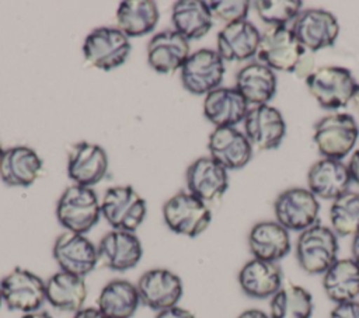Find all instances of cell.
Here are the masks:
<instances>
[{
	"label": "cell",
	"instance_id": "4",
	"mask_svg": "<svg viewBox=\"0 0 359 318\" xmlns=\"http://www.w3.org/2000/svg\"><path fill=\"white\" fill-rule=\"evenodd\" d=\"M101 203L93 188L70 185L60 195L56 205V217L66 231L86 234L100 220Z\"/></svg>",
	"mask_w": 359,
	"mask_h": 318
},
{
	"label": "cell",
	"instance_id": "10",
	"mask_svg": "<svg viewBox=\"0 0 359 318\" xmlns=\"http://www.w3.org/2000/svg\"><path fill=\"white\" fill-rule=\"evenodd\" d=\"M226 73L224 60L217 50L202 48L192 52L181 67V81L194 95H206L220 87Z\"/></svg>",
	"mask_w": 359,
	"mask_h": 318
},
{
	"label": "cell",
	"instance_id": "19",
	"mask_svg": "<svg viewBox=\"0 0 359 318\" xmlns=\"http://www.w3.org/2000/svg\"><path fill=\"white\" fill-rule=\"evenodd\" d=\"M352 179L342 160L320 158L307 172V189L324 200H335L351 191Z\"/></svg>",
	"mask_w": 359,
	"mask_h": 318
},
{
	"label": "cell",
	"instance_id": "29",
	"mask_svg": "<svg viewBox=\"0 0 359 318\" xmlns=\"http://www.w3.org/2000/svg\"><path fill=\"white\" fill-rule=\"evenodd\" d=\"M325 296L335 304L359 298V266L352 258L337 259L323 275Z\"/></svg>",
	"mask_w": 359,
	"mask_h": 318
},
{
	"label": "cell",
	"instance_id": "44",
	"mask_svg": "<svg viewBox=\"0 0 359 318\" xmlns=\"http://www.w3.org/2000/svg\"><path fill=\"white\" fill-rule=\"evenodd\" d=\"M351 102L353 104V106H355L356 111L359 112V83H358L356 87H355V91H353V95H352Z\"/></svg>",
	"mask_w": 359,
	"mask_h": 318
},
{
	"label": "cell",
	"instance_id": "1",
	"mask_svg": "<svg viewBox=\"0 0 359 318\" xmlns=\"http://www.w3.org/2000/svg\"><path fill=\"white\" fill-rule=\"evenodd\" d=\"M359 125L351 113L334 112L320 118L314 125L313 141L323 158L344 160L355 150Z\"/></svg>",
	"mask_w": 359,
	"mask_h": 318
},
{
	"label": "cell",
	"instance_id": "26",
	"mask_svg": "<svg viewBox=\"0 0 359 318\" xmlns=\"http://www.w3.org/2000/svg\"><path fill=\"white\" fill-rule=\"evenodd\" d=\"M42 158L28 146L6 148L0 158V178L8 186L28 188L42 171Z\"/></svg>",
	"mask_w": 359,
	"mask_h": 318
},
{
	"label": "cell",
	"instance_id": "46",
	"mask_svg": "<svg viewBox=\"0 0 359 318\" xmlns=\"http://www.w3.org/2000/svg\"><path fill=\"white\" fill-rule=\"evenodd\" d=\"M3 153H4V148H3V143H1V140H0V158H1Z\"/></svg>",
	"mask_w": 359,
	"mask_h": 318
},
{
	"label": "cell",
	"instance_id": "33",
	"mask_svg": "<svg viewBox=\"0 0 359 318\" xmlns=\"http://www.w3.org/2000/svg\"><path fill=\"white\" fill-rule=\"evenodd\" d=\"M314 303L310 291L299 284H286L271 297V318H311Z\"/></svg>",
	"mask_w": 359,
	"mask_h": 318
},
{
	"label": "cell",
	"instance_id": "17",
	"mask_svg": "<svg viewBox=\"0 0 359 318\" xmlns=\"http://www.w3.org/2000/svg\"><path fill=\"white\" fill-rule=\"evenodd\" d=\"M209 153L227 171L244 168L252 158V146L237 127H215L208 140Z\"/></svg>",
	"mask_w": 359,
	"mask_h": 318
},
{
	"label": "cell",
	"instance_id": "27",
	"mask_svg": "<svg viewBox=\"0 0 359 318\" xmlns=\"http://www.w3.org/2000/svg\"><path fill=\"white\" fill-rule=\"evenodd\" d=\"M238 92L245 98L250 106L269 104L278 87V78L272 69L261 62H251L243 66L236 74Z\"/></svg>",
	"mask_w": 359,
	"mask_h": 318
},
{
	"label": "cell",
	"instance_id": "8",
	"mask_svg": "<svg viewBox=\"0 0 359 318\" xmlns=\"http://www.w3.org/2000/svg\"><path fill=\"white\" fill-rule=\"evenodd\" d=\"M130 49L129 38L114 27H98L83 42V56L87 63L104 71L122 66L128 60Z\"/></svg>",
	"mask_w": 359,
	"mask_h": 318
},
{
	"label": "cell",
	"instance_id": "30",
	"mask_svg": "<svg viewBox=\"0 0 359 318\" xmlns=\"http://www.w3.org/2000/svg\"><path fill=\"white\" fill-rule=\"evenodd\" d=\"M171 21L174 31L188 41L203 38L213 25L208 3L202 0H178L172 4Z\"/></svg>",
	"mask_w": 359,
	"mask_h": 318
},
{
	"label": "cell",
	"instance_id": "23",
	"mask_svg": "<svg viewBox=\"0 0 359 318\" xmlns=\"http://www.w3.org/2000/svg\"><path fill=\"white\" fill-rule=\"evenodd\" d=\"M261 32L248 20L224 25L217 34V53L224 62H245L257 55Z\"/></svg>",
	"mask_w": 359,
	"mask_h": 318
},
{
	"label": "cell",
	"instance_id": "2",
	"mask_svg": "<svg viewBox=\"0 0 359 318\" xmlns=\"http://www.w3.org/2000/svg\"><path fill=\"white\" fill-rule=\"evenodd\" d=\"M310 95L328 111L345 108L353 95L356 80L352 71L341 66H321L313 69L304 78Z\"/></svg>",
	"mask_w": 359,
	"mask_h": 318
},
{
	"label": "cell",
	"instance_id": "6",
	"mask_svg": "<svg viewBox=\"0 0 359 318\" xmlns=\"http://www.w3.org/2000/svg\"><path fill=\"white\" fill-rule=\"evenodd\" d=\"M163 219L175 234L195 238L210 226L212 212L208 203L189 192L181 191L164 203Z\"/></svg>",
	"mask_w": 359,
	"mask_h": 318
},
{
	"label": "cell",
	"instance_id": "35",
	"mask_svg": "<svg viewBox=\"0 0 359 318\" xmlns=\"http://www.w3.org/2000/svg\"><path fill=\"white\" fill-rule=\"evenodd\" d=\"M254 6L258 17L269 27H287L303 11L300 0H258Z\"/></svg>",
	"mask_w": 359,
	"mask_h": 318
},
{
	"label": "cell",
	"instance_id": "43",
	"mask_svg": "<svg viewBox=\"0 0 359 318\" xmlns=\"http://www.w3.org/2000/svg\"><path fill=\"white\" fill-rule=\"evenodd\" d=\"M21 318H52V317L46 311H34V312L24 314Z\"/></svg>",
	"mask_w": 359,
	"mask_h": 318
},
{
	"label": "cell",
	"instance_id": "36",
	"mask_svg": "<svg viewBox=\"0 0 359 318\" xmlns=\"http://www.w3.org/2000/svg\"><path fill=\"white\" fill-rule=\"evenodd\" d=\"M213 20L224 22V25L247 20L251 1L247 0H217L206 1Z\"/></svg>",
	"mask_w": 359,
	"mask_h": 318
},
{
	"label": "cell",
	"instance_id": "32",
	"mask_svg": "<svg viewBox=\"0 0 359 318\" xmlns=\"http://www.w3.org/2000/svg\"><path fill=\"white\" fill-rule=\"evenodd\" d=\"M160 18L158 7L151 0H125L116 10L118 28L128 36L136 38L150 34Z\"/></svg>",
	"mask_w": 359,
	"mask_h": 318
},
{
	"label": "cell",
	"instance_id": "13",
	"mask_svg": "<svg viewBox=\"0 0 359 318\" xmlns=\"http://www.w3.org/2000/svg\"><path fill=\"white\" fill-rule=\"evenodd\" d=\"M1 291L3 300L8 310L24 314L39 311L46 300L45 282L35 273L15 268L3 277Z\"/></svg>",
	"mask_w": 359,
	"mask_h": 318
},
{
	"label": "cell",
	"instance_id": "3",
	"mask_svg": "<svg viewBox=\"0 0 359 318\" xmlns=\"http://www.w3.org/2000/svg\"><path fill=\"white\" fill-rule=\"evenodd\" d=\"M338 235L321 223L303 230L296 241V259L307 275H324L338 259Z\"/></svg>",
	"mask_w": 359,
	"mask_h": 318
},
{
	"label": "cell",
	"instance_id": "21",
	"mask_svg": "<svg viewBox=\"0 0 359 318\" xmlns=\"http://www.w3.org/2000/svg\"><path fill=\"white\" fill-rule=\"evenodd\" d=\"M98 259L111 270L125 272L135 268L143 255L142 242L132 231L112 230L107 233L98 247Z\"/></svg>",
	"mask_w": 359,
	"mask_h": 318
},
{
	"label": "cell",
	"instance_id": "34",
	"mask_svg": "<svg viewBox=\"0 0 359 318\" xmlns=\"http://www.w3.org/2000/svg\"><path fill=\"white\" fill-rule=\"evenodd\" d=\"M330 223L338 237H353L359 233V192H346L332 200Z\"/></svg>",
	"mask_w": 359,
	"mask_h": 318
},
{
	"label": "cell",
	"instance_id": "15",
	"mask_svg": "<svg viewBox=\"0 0 359 318\" xmlns=\"http://www.w3.org/2000/svg\"><path fill=\"white\" fill-rule=\"evenodd\" d=\"M136 287L140 303L157 312L175 307L184 293L180 276L163 268L146 270Z\"/></svg>",
	"mask_w": 359,
	"mask_h": 318
},
{
	"label": "cell",
	"instance_id": "16",
	"mask_svg": "<svg viewBox=\"0 0 359 318\" xmlns=\"http://www.w3.org/2000/svg\"><path fill=\"white\" fill-rule=\"evenodd\" d=\"M107 151L90 141L72 146L67 155V175L76 185L91 188L102 181L108 172Z\"/></svg>",
	"mask_w": 359,
	"mask_h": 318
},
{
	"label": "cell",
	"instance_id": "37",
	"mask_svg": "<svg viewBox=\"0 0 359 318\" xmlns=\"http://www.w3.org/2000/svg\"><path fill=\"white\" fill-rule=\"evenodd\" d=\"M330 318H359V300L335 304Z\"/></svg>",
	"mask_w": 359,
	"mask_h": 318
},
{
	"label": "cell",
	"instance_id": "9",
	"mask_svg": "<svg viewBox=\"0 0 359 318\" xmlns=\"http://www.w3.org/2000/svg\"><path fill=\"white\" fill-rule=\"evenodd\" d=\"M275 220L287 231H299L318 223L320 202L303 186H292L280 192L273 202Z\"/></svg>",
	"mask_w": 359,
	"mask_h": 318
},
{
	"label": "cell",
	"instance_id": "45",
	"mask_svg": "<svg viewBox=\"0 0 359 318\" xmlns=\"http://www.w3.org/2000/svg\"><path fill=\"white\" fill-rule=\"evenodd\" d=\"M3 291H1V283H0V307H1V303H3Z\"/></svg>",
	"mask_w": 359,
	"mask_h": 318
},
{
	"label": "cell",
	"instance_id": "14",
	"mask_svg": "<svg viewBox=\"0 0 359 318\" xmlns=\"http://www.w3.org/2000/svg\"><path fill=\"white\" fill-rule=\"evenodd\" d=\"M53 258L60 270L84 277L98 263V249L84 235L72 231L62 233L53 244Z\"/></svg>",
	"mask_w": 359,
	"mask_h": 318
},
{
	"label": "cell",
	"instance_id": "41",
	"mask_svg": "<svg viewBox=\"0 0 359 318\" xmlns=\"http://www.w3.org/2000/svg\"><path fill=\"white\" fill-rule=\"evenodd\" d=\"M237 318H271V317H269V314H266V312L262 311V310L250 308V310L243 311Z\"/></svg>",
	"mask_w": 359,
	"mask_h": 318
},
{
	"label": "cell",
	"instance_id": "25",
	"mask_svg": "<svg viewBox=\"0 0 359 318\" xmlns=\"http://www.w3.org/2000/svg\"><path fill=\"white\" fill-rule=\"evenodd\" d=\"M248 248L252 258L278 263L292 249L290 234L276 220L258 221L248 233Z\"/></svg>",
	"mask_w": 359,
	"mask_h": 318
},
{
	"label": "cell",
	"instance_id": "40",
	"mask_svg": "<svg viewBox=\"0 0 359 318\" xmlns=\"http://www.w3.org/2000/svg\"><path fill=\"white\" fill-rule=\"evenodd\" d=\"M73 318H107V317L98 308L86 307V308H81L80 311L74 312Z\"/></svg>",
	"mask_w": 359,
	"mask_h": 318
},
{
	"label": "cell",
	"instance_id": "11",
	"mask_svg": "<svg viewBox=\"0 0 359 318\" xmlns=\"http://www.w3.org/2000/svg\"><path fill=\"white\" fill-rule=\"evenodd\" d=\"M243 125L244 134L254 150H275L286 136V122L282 112L269 104L250 106Z\"/></svg>",
	"mask_w": 359,
	"mask_h": 318
},
{
	"label": "cell",
	"instance_id": "28",
	"mask_svg": "<svg viewBox=\"0 0 359 318\" xmlns=\"http://www.w3.org/2000/svg\"><path fill=\"white\" fill-rule=\"evenodd\" d=\"M46 301L56 310L77 312L84 308L87 286L84 277L63 270L52 275L45 283Z\"/></svg>",
	"mask_w": 359,
	"mask_h": 318
},
{
	"label": "cell",
	"instance_id": "42",
	"mask_svg": "<svg viewBox=\"0 0 359 318\" xmlns=\"http://www.w3.org/2000/svg\"><path fill=\"white\" fill-rule=\"evenodd\" d=\"M351 254H352V259L356 262V265L359 266V233L356 235L352 237V244H351Z\"/></svg>",
	"mask_w": 359,
	"mask_h": 318
},
{
	"label": "cell",
	"instance_id": "39",
	"mask_svg": "<svg viewBox=\"0 0 359 318\" xmlns=\"http://www.w3.org/2000/svg\"><path fill=\"white\" fill-rule=\"evenodd\" d=\"M346 165H348V170H349L352 184L359 185V148L352 151Z\"/></svg>",
	"mask_w": 359,
	"mask_h": 318
},
{
	"label": "cell",
	"instance_id": "38",
	"mask_svg": "<svg viewBox=\"0 0 359 318\" xmlns=\"http://www.w3.org/2000/svg\"><path fill=\"white\" fill-rule=\"evenodd\" d=\"M156 318H196V317L191 311L175 305V307L158 311Z\"/></svg>",
	"mask_w": 359,
	"mask_h": 318
},
{
	"label": "cell",
	"instance_id": "18",
	"mask_svg": "<svg viewBox=\"0 0 359 318\" xmlns=\"http://www.w3.org/2000/svg\"><path fill=\"white\" fill-rule=\"evenodd\" d=\"M188 192L205 203L219 200L229 188V171L212 157H201L187 168Z\"/></svg>",
	"mask_w": 359,
	"mask_h": 318
},
{
	"label": "cell",
	"instance_id": "7",
	"mask_svg": "<svg viewBox=\"0 0 359 318\" xmlns=\"http://www.w3.org/2000/svg\"><path fill=\"white\" fill-rule=\"evenodd\" d=\"M146 213L144 198L130 185L108 188L101 200V214L114 230L135 233L143 223Z\"/></svg>",
	"mask_w": 359,
	"mask_h": 318
},
{
	"label": "cell",
	"instance_id": "24",
	"mask_svg": "<svg viewBox=\"0 0 359 318\" xmlns=\"http://www.w3.org/2000/svg\"><path fill=\"white\" fill-rule=\"evenodd\" d=\"M238 284L251 298L265 300L276 294L283 286V272L276 262L250 259L238 272Z\"/></svg>",
	"mask_w": 359,
	"mask_h": 318
},
{
	"label": "cell",
	"instance_id": "20",
	"mask_svg": "<svg viewBox=\"0 0 359 318\" xmlns=\"http://www.w3.org/2000/svg\"><path fill=\"white\" fill-rule=\"evenodd\" d=\"M189 55V41L174 29L157 32L147 43L149 66L160 74L181 70Z\"/></svg>",
	"mask_w": 359,
	"mask_h": 318
},
{
	"label": "cell",
	"instance_id": "22",
	"mask_svg": "<svg viewBox=\"0 0 359 318\" xmlns=\"http://www.w3.org/2000/svg\"><path fill=\"white\" fill-rule=\"evenodd\" d=\"M248 109V102L236 87L220 85L203 99V115L215 127H236L244 120Z\"/></svg>",
	"mask_w": 359,
	"mask_h": 318
},
{
	"label": "cell",
	"instance_id": "5",
	"mask_svg": "<svg viewBox=\"0 0 359 318\" xmlns=\"http://www.w3.org/2000/svg\"><path fill=\"white\" fill-rule=\"evenodd\" d=\"M306 53L290 27H269L261 34L255 56L273 71L296 73Z\"/></svg>",
	"mask_w": 359,
	"mask_h": 318
},
{
	"label": "cell",
	"instance_id": "12",
	"mask_svg": "<svg viewBox=\"0 0 359 318\" xmlns=\"http://www.w3.org/2000/svg\"><path fill=\"white\" fill-rule=\"evenodd\" d=\"M290 28L307 52L330 48L339 36L337 17L324 8H303Z\"/></svg>",
	"mask_w": 359,
	"mask_h": 318
},
{
	"label": "cell",
	"instance_id": "31",
	"mask_svg": "<svg viewBox=\"0 0 359 318\" xmlns=\"http://www.w3.org/2000/svg\"><path fill=\"white\" fill-rule=\"evenodd\" d=\"M139 304L140 297L137 287L125 279L108 282L97 300V308L107 318H132Z\"/></svg>",
	"mask_w": 359,
	"mask_h": 318
}]
</instances>
